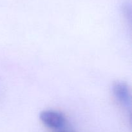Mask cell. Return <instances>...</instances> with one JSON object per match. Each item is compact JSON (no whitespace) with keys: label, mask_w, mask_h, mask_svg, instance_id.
Instances as JSON below:
<instances>
[{"label":"cell","mask_w":132,"mask_h":132,"mask_svg":"<svg viewBox=\"0 0 132 132\" xmlns=\"http://www.w3.org/2000/svg\"><path fill=\"white\" fill-rule=\"evenodd\" d=\"M113 94L119 103L127 110L131 109V96L130 88L124 82L117 81L112 85Z\"/></svg>","instance_id":"cell-1"},{"label":"cell","mask_w":132,"mask_h":132,"mask_svg":"<svg viewBox=\"0 0 132 132\" xmlns=\"http://www.w3.org/2000/svg\"><path fill=\"white\" fill-rule=\"evenodd\" d=\"M39 119L45 125L53 129L61 128L66 122L64 115L54 110H44L41 111Z\"/></svg>","instance_id":"cell-2"},{"label":"cell","mask_w":132,"mask_h":132,"mask_svg":"<svg viewBox=\"0 0 132 132\" xmlns=\"http://www.w3.org/2000/svg\"><path fill=\"white\" fill-rule=\"evenodd\" d=\"M59 132H67V131H59Z\"/></svg>","instance_id":"cell-3"}]
</instances>
